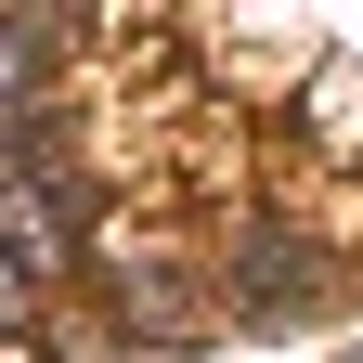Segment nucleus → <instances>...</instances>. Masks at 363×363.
<instances>
[{"label":"nucleus","mask_w":363,"mask_h":363,"mask_svg":"<svg viewBox=\"0 0 363 363\" xmlns=\"http://www.w3.org/2000/svg\"><path fill=\"white\" fill-rule=\"evenodd\" d=\"M234 298H247V311H311V298H325V259H311L298 234H247Z\"/></svg>","instance_id":"1"},{"label":"nucleus","mask_w":363,"mask_h":363,"mask_svg":"<svg viewBox=\"0 0 363 363\" xmlns=\"http://www.w3.org/2000/svg\"><path fill=\"white\" fill-rule=\"evenodd\" d=\"M350 363H363V350H350Z\"/></svg>","instance_id":"2"}]
</instances>
